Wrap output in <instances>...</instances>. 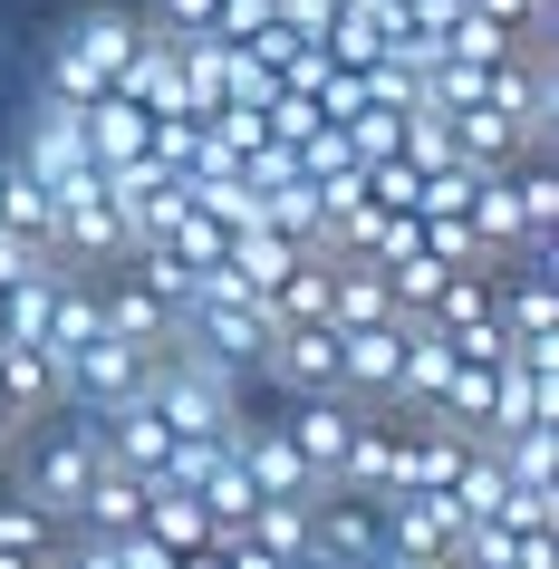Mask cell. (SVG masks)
<instances>
[{"label": "cell", "mask_w": 559, "mask_h": 569, "mask_svg": "<svg viewBox=\"0 0 559 569\" xmlns=\"http://www.w3.org/2000/svg\"><path fill=\"white\" fill-rule=\"evenodd\" d=\"M10 453H20V492L68 531L78 502H88V473L107 463V453H97V406H68L59 396L49 416H30L20 435H10Z\"/></svg>", "instance_id": "1"}, {"label": "cell", "mask_w": 559, "mask_h": 569, "mask_svg": "<svg viewBox=\"0 0 559 569\" xmlns=\"http://www.w3.org/2000/svg\"><path fill=\"white\" fill-rule=\"evenodd\" d=\"M146 396H154V416L174 425V435H232L241 425V367L203 358L193 338H164V348H154Z\"/></svg>", "instance_id": "2"}, {"label": "cell", "mask_w": 559, "mask_h": 569, "mask_svg": "<svg viewBox=\"0 0 559 569\" xmlns=\"http://www.w3.org/2000/svg\"><path fill=\"white\" fill-rule=\"evenodd\" d=\"M270 329H280V319H270V300H261V290H241V280H232V261H212L203 280H193V300L174 309V338H193L203 358L241 367V377L261 367Z\"/></svg>", "instance_id": "3"}, {"label": "cell", "mask_w": 559, "mask_h": 569, "mask_svg": "<svg viewBox=\"0 0 559 569\" xmlns=\"http://www.w3.org/2000/svg\"><path fill=\"white\" fill-rule=\"evenodd\" d=\"M136 30H146V10H78L59 30V49H49V97H68V107L107 97L126 49H136Z\"/></svg>", "instance_id": "4"}, {"label": "cell", "mask_w": 559, "mask_h": 569, "mask_svg": "<svg viewBox=\"0 0 559 569\" xmlns=\"http://www.w3.org/2000/svg\"><path fill=\"white\" fill-rule=\"evenodd\" d=\"M251 377H270L290 396H338V319H280Z\"/></svg>", "instance_id": "5"}, {"label": "cell", "mask_w": 559, "mask_h": 569, "mask_svg": "<svg viewBox=\"0 0 559 569\" xmlns=\"http://www.w3.org/2000/svg\"><path fill=\"white\" fill-rule=\"evenodd\" d=\"M338 492H367V502H386L396 482H406V416L396 406H357V435H348V453H338Z\"/></svg>", "instance_id": "6"}, {"label": "cell", "mask_w": 559, "mask_h": 569, "mask_svg": "<svg viewBox=\"0 0 559 569\" xmlns=\"http://www.w3.org/2000/svg\"><path fill=\"white\" fill-rule=\"evenodd\" d=\"M146 367H154V348L97 329L88 348H68V358H59V387H68V406H117V396L146 387Z\"/></svg>", "instance_id": "7"}, {"label": "cell", "mask_w": 559, "mask_h": 569, "mask_svg": "<svg viewBox=\"0 0 559 569\" xmlns=\"http://www.w3.org/2000/svg\"><path fill=\"white\" fill-rule=\"evenodd\" d=\"M377 521H386V550H396V560L453 569V550H463V511L443 502V492H386Z\"/></svg>", "instance_id": "8"}, {"label": "cell", "mask_w": 559, "mask_h": 569, "mask_svg": "<svg viewBox=\"0 0 559 569\" xmlns=\"http://www.w3.org/2000/svg\"><path fill=\"white\" fill-rule=\"evenodd\" d=\"M117 97L126 107H146V117H174L183 107V49H174V30H136V49H126V68H117Z\"/></svg>", "instance_id": "9"}, {"label": "cell", "mask_w": 559, "mask_h": 569, "mask_svg": "<svg viewBox=\"0 0 559 569\" xmlns=\"http://www.w3.org/2000/svg\"><path fill=\"white\" fill-rule=\"evenodd\" d=\"M10 154H20V164H30L39 183L78 174V164H88V136H78V107L39 88V107H30V126H20V146H10Z\"/></svg>", "instance_id": "10"}, {"label": "cell", "mask_w": 559, "mask_h": 569, "mask_svg": "<svg viewBox=\"0 0 559 569\" xmlns=\"http://www.w3.org/2000/svg\"><path fill=\"white\" fill-rule=\"evenodd\" d=\"M280 435L299 445V463L309 473H338V453H348V435H357V396H290V416H280Z\"/></svg>", "instance_id": "11"}, {"label": "cell", "mask_w": 559, "mask_h": 569, "mask_svg": "<svg viewBox=\"0 0 559 569\" xmlns=\"http://www.w3.org/2000/svg\"><path fill=\"white\" fill-rule=\"evenodd\" d=\"M492 396H501V358H453L425 416L453 425V435H492Z\"/></svg>", "instance_id": "12"}, {"label": "cell", "mask_w": 559, "mask_h": 569, "mask_svg": "<svg viewBox=\"0 0 559 569\" xmlns=\"http://www.w3.org/2000/svg\"><path fill=\"white\" fill-rule=\"evenodd\" d=\"M453 569H559V531H511V521H463Z\"/></svg>", "instance_id": "13"}, {"label": "cell", "mask_w": 559, "mask_h": 569, "mask_svg": "<svg viewBox=\"0 0 559 569\" xmlns=\"http://www.w3.org/2000/svg\"><path fill=\"white\" fill-rule=\"evenodd\" d=\"M146 492H154L146 473H126V463H97V473H88V502H78V521H68V531H88V540L136 531V521H146Z\"/></svg>", "instance_id": "14"}, {"label": "cell", "mask_w": 559, "mask_h": 569, "mask_svg": "<svg viewBox=\"0 0 559 569\" xmlns=\"http://www.w3.org/2000/svg\"><path fill=\"white\" fill-rule=\"evenodd\" d=\"M146 126H154V117H146V107H126L117 88L78 107V136H88V164H97V174H107V164H126V154H146Z\"/></svg>", "instance_id": "15"}, {"label": "cell", "mask_w": 559, "mask_h": 569, "mask_svg": "<svg viewBox=\"0 0 559 569\" xmlns=\"http://www.w3.org/2000/svg\"><path fill=\"white\" fill-rule=\"evenodd\" d=\"M0 396H10V416L30 425V416H49V406H59V358H49V348H30V338H0Z\"/></svg>", "instance_id": "16"}, {"label": "cell", "mask_w": 559, "mask_h": 569, "mask_svg": "<svg viewBox=\"0 0 559 569\" xmlns=\"http://www.w3.org/2000/svg\"><path fill=\"white\" fill-rule=\"evenodd\" d=\"M328 319H338V329H357V319H406V309H396V290H386L377 261L338 251V261H328Z\"/></svg>", "instance_id": "17"}, {"label": "cell", "mask_w": 559, "mask_h": 569, "mask_svg": "<svg viewBox=\"0 0 559 569\" xmlns=\"http://www.w3.org/2000/svg\"><path fill=\"white\" fill-rule=\"evenodd\" d=\"M511 203H521V251H559V174H550V154H511Z\"/></svg>", "instance_id": "18"}, {"label": "cell", "mask_w": 559, "mask_h": 569, "mask_svg": "<svg viewBox=\"0 0 559 569\" xmlns=\"http://www.w3.org/2000/svg\"><path fill=\"white\" fill-rule=\"evenodd\" d=\"M49 222H59V193H49V183L10 154V164H0V232H20V241H39V251H49Z\"/></svg>", "instance_id": "19"}, {"label": "cell", "mask_w": 559, "mask_h": 569, "mask_svg": "<svg viewBox=\"0 0 559 569\" xmlns=\"http://www.w3.org/2000/svg\"><path fill=\"white\" fill-rule=\"evenodd\" d=\"M174 49H183V117H212L232 97V39L203 30V39H174Z\"/></svg>", "instance_id": "20"}, {"label": "cell", "mask_w": 559, "mask_h": 569, "mask_svg": "<svg viewBox=\"0 0 559 569\" xmlns=\"http://www.w3.org/2000/svg\"><path fill=\"white\" fill-rule=\"evenodd\" d=\"M453 154L463 164H511V154H540V146H521V126L472 97V107H453Z\"/></svg>", "instance_id": "21"}, {"label": "cell", "mask_w": 559, "mask_h": 569, "mask_svg": "<svg viewBox=\"0 0 559 569\" xmlns=\"http://www.w3.org/2000/svg\"><path fill=\"white\" fill-rule=\"evenodd\" d=\"M146 531L164 540V550H193V540H212V511L193 502V492H174V482H154L146 492Z\"/></svg>", "instance_id": "22"}, {"label": "cell", "mask_w": 559, "mask_h": 569, "mask_svg": "<svg viewBox=\"0 0 559 569\" xmlns=\"http://www.w3.org/2000/svg\"><path fill=\"white\" fill-rule=\"evenodd\" d=\"M241 531L261 540V550H280V560H290V550H309V502H270V492H261V502L241 511Z\"/></svg>", "instance_id": "23"}, {"label": "cell", "mask_w": 559, "mask_h": 569, "mask_svg": "<svg viewBox=\"0 0 559 569\" xmlns=\"http://www.w3.org/2000/svg\"><path fill=\"white\" fill-rule=\"evenodd\" d=\"M0 550H59V521L30 492H0Z\"/></svg>", "instance_id": "24"}, {"label": "cell", "mask_w": 559, "mask_h": 569, "mask_svg": "<svg viewBox=\"0 0 559 569\" xmlns=\"http://www.w3.org/2000/svg\"><path fill=\"white\" fill-rule=\"evenodd\" d=\"M463 10H482V20H492L501 39H521V49L550 30V0H463Z\"/></svg>", "instance_id": "25"}, {"label": "cell", "mask_w": 559, "mask_h": 569, "mask_svg": "<svg viewBox=\"0 0 559 569\" xmlns=\"http://www.w3.org/2000/svg\"><path fill=\"white\" fill-rule=\"evenodd\" d=\"M222 10H232V0H154L146 20H154V30H174V39H203V30H222Z\"/></svg>", "instance_id": "26"}, {"label": "cell", "mask_w": 559, "mask_h": 569, "mask_svg": "<svg viewBox=\"0 0 559 569\" xmlns=\"http://www.w3.org/2000/svg\"><path fill=\"white\" fill-rule=\"evenodd\" d=\"M280 569H338V560H328L319 540H309V550H290V560H280Z\"/></svg>", "instance_id": "27"}, {"label": "cell", "mask_w": 559, "mask_h": 569, "mask_svg": "<svg viewBox=\"0 0 559 569\" xmlns=\"http://www.w3.org/2000/svg\"><path fill=\"white\" fill-rule=\"evenodd\" d=\"M0 569H49V550H0Z\"/></svg>", "instance_id": "28"}, {"label": "cell", "mask_w": 559, "mask_h": 569, "mask_svg": "<svg viewBox=\"0 0 559 569\" xmlns=\"http://www.w3.org/2000/svg\"><path fill=\"white\" fill-rule=\"evenodd\" d=\"M10 435H20V416H10V396H0V453H10Z\"/></svg>", "instance_id": "29"}, {"label": "cell", "mask_w": 559, "mask_h": 569, "mask_svg": "<svg viewBox=\"0 0 559 569\" xmlns=\"http://www.w3.org/2000/svg\"><path fill=\"white\" fill-rule=\"evenodd\" d=\"M377 569H435V560H396V550H386V560H377Z\"/></svg>", "instance_id": "30"}]
</instances>
